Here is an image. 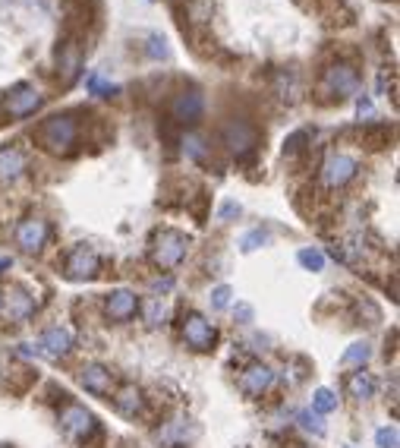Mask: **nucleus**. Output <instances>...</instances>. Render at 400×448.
Segmentation results:
<instances>
[{
  "instance_id": "nucleus-2",
  "label": "nucleus",
  "mask_w": 400,
  "mask_h": 448,
  "mask_svg": "<svg viewBox=\"0 0 400 448\" xmlns=\"http://www.w3.org/2000/svg\"><path fill=\"white\" fill-rule=\"evenodd\" d=\"M186 249H190V237L180 234V231H158L151 237V259H155L158 269H174L186 259Z\"/></svg>"
},
{
  "instance_id": "nucleus-18",
  "label": "nucleus",
  "mask_w": 400,
  "mask_h": 448,
  "mask_svg": "<svg viewBox=\"0 0 400 448\" xmlns=\"http://www.w3.org/2000/svg\"><path fill=\"white\" fill-rule=\"evenodd\" d=\"M274 95L281 98V101H287V104H293L299 95H303V79H299V73L297 69H278L274 73Z\"/></svg>"
},
{
  "instance_id": "nucleus-25",
  "label": "nucleus",
  "mask_w": 400,
  "mask_h": 448,
  "mask_svg": "<svg viewBox=\"0 0 400 448\" xmlns=\"http://www.w3.org/2000/svg\"><path fill=\"white\" fill-rule=\"evenodd\" d=\"M297 259H299V265H303L306 272H322L325 269V256H322L315 247H303L297 253Z\"/></svg>"
},
{
  "instance_id": "nucleus-12",
  "label": "nucleus",
  "mask_w": 400,
  "mask_h": 448,
  "mask_svg": "<svg viewBox=\"0 0 400 448\" xmlns=\"http://www.w3.org/2000/svg\"><path fill=\"white\" fill-rule=\"evenodd\" d=\"M16 243H19L26 253H38L44 243H48V221L44 218H26L16 228Z\"/></svg>"
},
{
  "instance_id": "nucleus-32",
  "label": "nucleus",
  "mask_w": 400,
  "mask_h": 448,
  "mask_svg": "<svg viewBox=\"0 0 400 448\" xmlns=\"http://www.w3.org/2000/svg\"><path fill=\"white\" fill-rule=\"evenodd\" d=\"M149 57L151 60H164L167 57V44H164L161 35H149Z\"/></svg>"
},
{
  "instance_id": "nucleus-30",
  "label": "nucleus",
  "mask_w": 400,
  "mask_h": 448,
  "mask_svg": "<svg viewBox=\"0 0 400 448\" xmlns=\"http://www.w3.org/2000/svg\"><path fill=\"white\" fill-rule=\"evenodd\" d=\"M231 297H233V290L227 288V284H217V288L211 290V306H215V310H227V306H231Z\"/></svg>"
},
{
  "instance_id": "nucleus-11",
  "label": "nucleus",
  "mask_w": 400,
  "mask_h": 448,
  "mask_svg": "<svg viewBox=\"0 0 400 448\" xmlns=\"http://www.w3.org/2000/svg\"><path fill=\"white\" fill-rule=\"evenodd\" d=\"M57 73L63 85H73L82 73V48L76 42H67L57 48Z\"/></svg>"
},
{
  "instance_id": "nucleus-36",
  "label": "nucleus",
  "mask_w": 400,
  "mask_h": 448,
  "mask_svg": "<svg viewBox=\"0 0 400 448\" xmlns=\"http://www.w3.org/2000/svg\"><path fill=\"white\" fill-rule=\"evenodd\" d=\"M356 110H360V117H362V114H372V101H369V98H360Z\"/></svg>"
},
{
  "instance_id": "nucleus-26",
  "label": "nucleus",
  "mask_w": 400,
  "mask_h": 448,
  "mask_svg": "<svg viewBox=\"0 0 400 448\" xmlns=\"http://www.w3.org/2000/svg\"><path fill=\"white\" fill-rule=\"evenodd\" d=\"M372 357V347L366 345V341H356V345H350L347 347V354L340 357V363H347V366H356V363H366V360Z\"/></svg>"
},
{
  "instance_id": "nucleus-39",
  "label": "nucleus",
  "mask_w": 400,
  "mask_h": 448,
  "mask_svg": "<svg viewBox=\"0 0 400 448\" xmlns=\"http://www.w3.org/2000/svg\"><path fill=\"white\" fill-rule=\"evenodd\" d=\"M0 310H3V297H0Z\"/></svg>"
},
{
  "instance_id": "nucleus-37",
  "label": "nucleus",
  "mask_w": 400,
  "mask_h": 448,
  "mask_svg": "<svg viewBox=\"0 0 400 448\" xmlns=\"http://www.w3.org/2000/svg\"><path fill=\"white\" fill-rule=\"evenodd\" d=\"M151 288H155V290H164V294H167V290L174 288V278H164V281H155Z\"/></svg>"
},
{
  "instance_id": "nucleus-7",
  "label": "nucleus",
  "mask_w": 400,
  "mask_h": 448,
  "mask_svg": "<svg viewBox=\"0 0 400 448\" xmlns=\"http://www.w3.org/2000/svg\"><path fill=\"white\" fill-rule=\"evenodd\" d=\"M60 426L67 429L73 439H88L92 433H98V420L92 410H85L82 404H63L60 410Z\"/></svg>"
},
{
  "instance_id": "nucleus-16",
  "label": "nucleus",
  "mask_w": 400,
  "mask_h": 448,
  "mask_svg": "<svg viewBox=\"0 0 400 448\" xmlns=\"http://www.w3.org/2000/svg\"><path fill=\"white\" fill-rule=\"evenodd\" d=\"M79 382H82V388L92 395H108L110 385H114V376H110V370H104L101 363H85L79 370Z\"/></svg>"
},
{
  "instance_id": "nucleus-6",
  "label": "nucleus",
  "mask_w": 400,
  "mask_h": 448,
  "mask_svg": "<svg viewBox=\"0 0 400 448\" xmlns=\"http://www.w3.org/2000/svg\"><path fill=\"white\" fill-rule=\"evenodd\" d=\"M205 114V98L199 89H183L176 92L174 101H170V117L176 120V124H199Z\"/></svg>"
},
{
  "instance_id": "nucleus-19",
  "label": "nucleus",
  "mask_w": 400,
  "mask_h": 448,
  "mask_svg": "<svg viewBox=\"0 0 400 448\" xmlns=\"http://www.w3.org/2000/svg\"><path fill=\"white\" fill-rule=\"evenodd\" d=\"M0 313H7L13 322H22V319H28L35 313V297H28L26 290H10Z\"/></svg>"
},
{
  "instance_id": "nucleus-41",
  "label": "nucleus",
  "mask_w": 400,
  "mask_h": 448,
  "mask_svg": "<svg viewBox=\"0 0 400 448\" xmlns=\"http://www.w3.org/2000/svg\"><path fill=\"white\" fill-rule=\"evenodd\" d=\"M347 448H350V445H347Z\"/></svg>"
},
{
  "instance_id": "nucleus-28",
  "label": "nucleus",
  "mask_w": 400,
  "mask_h": 448,
  "mask_svg": "<svg viewBox=\"0 0 400 448\" xmlns=\"http://www.w3.org/2000/svg\"><path fill=\"white\" fill-rule=\"evenodd\" d=\"M299 426L303 429H309L312 435H325V423H322V417L315 414V410H299Z\"/></svg>"
},
{
  "instance_id": "nucleus-24",
  "label": "nucleus",
  "mask_w": 400,
  "mask_h": 448,
  "mask_svg": "<svg viewBox=\"0 0 400 448\" xmlns=\"http://www.w3.org/2000/svg\"><path fill=\"white\" fill-rule=\"evenodd\" d=\"M312 136H315V133L309 130V126H306V130L290 133V136L284 139V155H290V158H293V155H299L306 149V142H312Z\"/></svg>"
},
{
  "instance_id": "nucleus-1",
  "label": "nucleus",
  "mask_w": 400,
  "mask_h": 448,
  "mask_svg": "<svg viewBox=\"0 0 400 448\" xmlns=\"http://www.w3.org/2000/svg\"><path fill=\"white\" fill-rule=\"evenodd\" d=\"M35 142L51 155H69L79 142V120L76 114H54L35 130Z\"/></svg>"
},
{
  "instance_id": "nucleus-14",
  "label": "nucleus",
  "mask_w": 400,
  "mask_h": 448,
  "mask_svg": "<svg viewBox=\"0 0 400 448\" xmlns=\"http://www.w3.org/2000/svg\"><path fill=\"white\" fill-rule=\"evenodd\" d=\"M104 310H108L110 319H117V322H126V319L136 316L139 297L133 294V290H110L108 300H104Z\"/></svg>"
},
{
  "instance_id": "nucleus-9",
  "label": "nucleus",
  "mask_w": 400,
  "mask_h": 448,
  "mask_svg": "<svg viewBox=\"0 0 400 448\" xmlns=\"http://www.w3.org/2000/svg\"><path fill=\"white\" fill-rule=\"evenodd\" d=\"M98 253L85 243H79L76 249H69L67 256V278L69 281H88V278L98 275Z\"/></svg>"
},
{
  "instance_id": "nucleus-31",
  "label": "nucleus",
  "mask_w": 400,
  "mask_h": 448,
  "mask_svg": "<svg viewBox=\"0 0 400 448\" xmlns=\"http://www.w3.org/2000/svg\"><path fill=\"white\" fill-rule=\"evenodd\" d=\"M375 445L378 448H397V429L394 426H381L375 433Z\"/></svg>"
},
{
  "instance_id": "nucleus-10",
  "label": "nucleus",
  "mask_w": 400,
  "mask_h": 448,
  "mask_svg": "<svg viewBox=\"0 0 400 448\" xmlns=\"http://www.w3.org/2000/svg\"><path fill=\"white\" fill-rule=\"evenodd\" d=\"M44 104V95H41L35 85H16L13 92H10L7 104H3V110H7V117H28V114H35V110Z\"/></svg>"
},
{
  "instance_id": "nucleus-3",
  "label": "nucleus",
  "mask_w": 400,
  "mask_h": 448,
  "mask_svg": "<svg viewBox=\"0 0 400 448\" xmlns=\"http://www.w3.org/2000/svg\"><path fill=\"white\" fill-rule=\"evenodd\" d=\"M221 142H224V149L231 155L246 158V155L256 152L258 130L246 117H231V120H224V126H221Z\"/></svg>"
},
{
  "instance_id": "nucleus-22",
  "label": "nucleus",
  "mask_w": 400,
  "mask_h": 448,
  "mask_svg": "<svg viewBox=\"0 0 400 448\" xmlns=\"http://www.w3.org/2000/svg\"><path fill=\"white\" fill-rule=\"evenodd\" d=\"M347 392H350L353 398L366 401V398H372L375 395V379L369 376V372H353L350 379H347Z\"/></svg>"
},
{
  "instance_id": "nucleus-33",
  "label": "nucleus",
  "mask_w": 400,
  "mask_h": 448,
  "mask_svg": "<svg viewBox=\"0 0 400 448\" xmlns=\"http://www.w3.org/2000/svg\"><path fill=\"white\" fill-rule=\"evenodd\" d=\"M240 212H243V208H240V202L227 199L224 206H221V212H217V218H221V221H233V218H240Z\"/></svg>"
},
{
  "instance_id": "nucleus-27",
  "label": "nucleus",
  "mask_w": 400,
  "mask_h": 448,
  "mask_svg": "<svg viewBox=\"0 0 400 448\" xmlns=\"http://www.w3.org/2000/svg\"><path fill=\"white\" fill-rule=\"evenodd\" d=\"M312 407H315V414H331L334 407H338V398H334L331 388H319V392L312 395Z\"/></svg>"
},
{
  "instance_id": "nucleus-5",
  "label": "nucleus",
  "mask_w": 400,
  "mask_h": 448,
  "mask_svg": "<svg viewBox=\"0 0 400 448\" xmlns=\"http://www.w3.org/2000/svg\"><path fill=\"white\" fill-rule=\"evenodd\" d=\"M356 171H360V161L353 158V155L331 152L325 158V165H322V180H325V186H331V190H340V186H347L356 177Z\"/></svg>"
},
{
  "instance_id": "nucleus-4",
  "label": "nucleus",
  "mask_w": 400,
  "mask_h": 448,
  "mask_svg": "<svg viewBox=\"0 0 400 448\" xmlns=\"http://www.w3.org/2000/svg\"><path fill=\"white\" fill-rule=\"evenodd\" d=\"M322 89L331 92L338 101L340 98H350L360 89V73H356L353 63H331V67L325 69V76H322Z\"/></svg>"
},
{
  "instance_id": "nucleus-34",
  "label": "nucleus",
  "mask_w": 400,
  "mask_h": 448,
  "mask_svg": "<svg viewBox=\"0 0 400 448\" xmlns=\"http://www.w3.org/2000/svg\"><path fill=\"white\" fill-rule=\"evenodd\" d=\"M164 313H167V310H164L161 300H151V304H149V322H151V325H158V322L164 319Z\"/></svg>"
},
{
  "instance_id": "nucleus-29",
  "label": "nucleus",
  "mask_w": 400,
  "mask_h": 448,
  "mask_svg": "<svg viewBox=\"0 0 400 448\" xmlns=\"http://www.w3.org/2000/svg\"><path fill=\"white\" fill-rule=\"evenodd\" d=\"M265 243H268V234H265L262 228H256V231H249V234L240 240V247H243V253H252V249L265 247Z\"/></svg>"
},
{
  "instance_id": "nucleus-17",
  "label": "nucleus",
  "mask_w": 400,
  "mask_h": 448,
  "mask_svg": "<svg viewBox=\"0 0 400 448\" xmlns=\"http://www.w3.org/2000/svg\"><path fill=\"white\" fill-rule=\"evenodd\" d=\"M26 171V152L19 145H0V180L10 183V180H19Z\"/></svg>"
},
{
  "instance_id": "nucleus-8",
  "label": "nucleus",
  "mask_w": 400,
  "mask_h": 448,
  "mask_svg": "<svg viewBox=\"0 0 400 448\" xmlns=\"http://www.w3.org/2000/svg\"><path fill=\"white\" fill-rule=\"evenodd\" d=\"M183 338H186V345H190L192 351H211L215 341H217V331L205 316L190 313V316L183 319Z\"/></svg>"
},
{
  "instance_id": "nucleus-38",
  "label": "nucleus",
  "mask_w": 400,
  "mask_h": 448,
  "mask_svg": "<svg viewBox=\"0 0 400 448\" xmlns=\"http://www.w3.org/2000/svg\"><path fill=\"white\" fill-rule=\"evenodd\" d=\"M10 265H13V259H0V272H7Z\"/></svg>"
},
{
  "instance_id": "nucleus-40",
  "label": "nucleus",
  "mask_w": 400,
  "mask_h": 448,
  "mask_svg": "<svg viewBox=\"0 0 400 448\" xmlns=\"http://www.w3.org/2000/svg\"><path fill=\"white\" fill-rule=\"evenodd\" d=\"M293 448H303V445H293Z\"/></svg>"
},
{
  "instance_id": "nucleus-15",
  "label": "nucleus",
  "mask_w": 400,
  "mask_h": 448,
  "mask_svg": "<svg viewBox=\"0 0 400 448\" xmlns=\"http://www.w3.org/2000/svg\"><path fill=\"white\" fill-rule=\"evenodd\" d=\"M272 382H274V372L268 370V366H262V363H252L249 370L240 376V388H243L249 398H258V395H265L268 388H272Z\"/></svg>"
},
{
  "instance_id": "nucleus-21",
  "label": "nucleus",
  "mask_w": 400,
  "mask_h": 448,
  "mask_svg": "<svg viewBox=\"0 0 400 448\" xmlns=\"http://www.w3.org/2000/svg\"><path fill=\"white\" fill-rule=\"evenodd\" d=\"M114 404H117V410H120L123 417H136V414H142V392L139 388H133V385H126L120 395L114 398Z\"/></svg>"
},
{
  "instance_id": "nucleus-35",
  "label": "nucleus",
  "mask_w": 400,
  "mask_h": 448,
  "mask_svg": "<svg viewBox=\"0 0 400 448\" xmlns=\"http://www.w3.org/2000/svg\"><path fill=\"white\" fill-rule=\"evenodd\" d=\"M233 313H237V319H240L243 325H249V322H252V316H256L249 304H237V310H233Z\"/></svg>"
},
{
  "instance_id": "nucleus-13",
  "label": "nucleus",
  "mask_w": 400,
  "mask_h": 448,
  "mask_svg": "<svg viewBox=\"0 0 400 448\" xmlns=\"http://www.w3.org/2000/svg\"><path fill=\"white\" fill-rule=\"evenodd\" d=\"M38 347H41L44 357L60 360V357H67V354L73 351V335H69V329H63V325H51V329L41 335Z\"/></svg>"
},
{
  "instance_id": "nucleus-23",
  "label": "nucleus",
  "mask_w": 400,
  "mask_h": 448,
  "mask_svg": "<svg viewBox=\"0 0 400 448\" xmlns=\"http://www.w3.org/2000/svg\"><path fill=\"white\" fill-rule=\"evenodd\" d=\"M85 89L92 92V95H98V98H114L117 92H120V89H117V85H110L108 79L101 76V73H88V79H85Z\"/></svg>"
},
{
  "instance_id": "nucleus-20",
  "label": "nucleus",
  "mask_w": 400,
  "mask_h": 448,
  "mask_svg": "<svg viewBox=\"0 0 400 448\" xmlns=\"http://www.w3.org/2000/svg\"><path fill=\"white\" fill-rule=\"evenodd\" d=\"M180 145H183L186 158H192L196 165H208V161H211V149H208V142H205L202 136H196V133H186V136L180 139Z\"/></svg>"
}]
</instances>
